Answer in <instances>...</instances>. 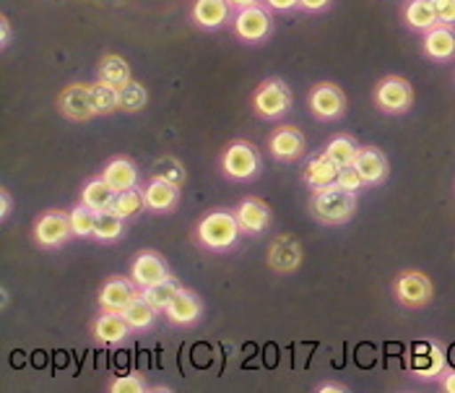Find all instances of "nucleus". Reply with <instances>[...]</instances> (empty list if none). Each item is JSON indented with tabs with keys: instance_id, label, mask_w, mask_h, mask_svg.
<instances>
[{
	"instance_id": "nucleus-1",
	"label": "nucleus",
	"mask_w": 455,
	"mask_h": 393,
	"mask_svg": "<svg viewBox=\"0 0 455 393\" xmlns=\"http://www.w3.org/2000/svg\"><path fill=\"white\" fill-rule=\"evenodd\" d=\"M243 237V227L237 221L235 209H211L196 221L193 240L201 251L206 253H229L237 248Z\"/></svg>"
},
{
	"instance_id": "nucleus-2",
	"label": "nucleus",
	"mask_w": 455,
	"mask_h": 393,
	"mask_svg": "<svg viewBox=\"0 0 455 393\" xmlns=\"http://www.w3.org/2000/svg\"><path fill=\"white\" fill-rule=\"evenodd\" d=\"M307 212L325 227H341L356 214V193L336 182L315 188L307 198Z\"/></svg>"
},
{
	"instance_id": "nucleus-3",
	"label": "nucleus",
	"mask_w": 455,
	"mask_h": 393,
	"mask_svg": "<svg viewBox=\"0 0 455 393\" xmlns=\"http://www.w3.org/2000/svg\"><path fill=\"white\" fill-rule=\"evenodd\" d=\"M219 167L227 180L247 182V180L258 178V172H260V151L255 148V143L243 141V139L227 143L221 151Z\"/></svg>"
},
{
	"instance_id": "nucleus-4",
	"label": "nucleus",
	"mask_w": 455,
	"mask_h": 393,
	"mask_svg": "<svg viewBox=\"0 0 455 393\" xmlns=\"http://www.w3.org/2000/svg\"><path fill=\"white\" fill-rule=\"evenodd\" d=\"M250 105L260 120H281L291 109V89L281 78H266L252 92Z\"/></svg>"
},
{
	"instance_id": "nucleus-5",
	"label": "nucleus",
	"mask_w": 455,
	"mask_h": 393,
	"mask_svg": "<svg viewBox=\"0 0 455 393\" xmlns=\"http://www.w3.org/2000/svg\"><path fill=\"white\" fill-rule=\"evenodd\" d=\"M232 32L245 44H260L274 32V16L266 3L250 5V8H237L232 16Z\"/></svg>"
},
{
	"instance_id": "nucleus-6",
	"label": "nucleus",
	"mask_w": 455,
	"mask_h": 393,
	"mask_svg": "<svg viewBox=\"0 0 455 393\" xmlns=\"http://www.w3.org/2000/svg\"><path fill=\"white\" fill-rule=\"evenodd\" d=\"M390 289H393L395 302H398L401 308H406V310H421V308H427V305L432 302V297H435V286L429 282V277L421 274V271H414V269L395 274Z\"/></svg>"
},
{
	"instance_id": "nucleus-7",
	"label": "nucleus",
	"mask_w": 455,
	"mask_h": 393,
	"mask_svg": "<svg viewBox=\"0 0 455 393\" xmlns=\"http://www.w3.org/2000/svg\"><path fill=\"white\" fill-rule=\"evenodd\" d=\"M372 102L386 115H406L414 105V86L403 76H386L375 84Z\"/></svg>"
},
{
	"instance_id": "nucleus-8",
	"label": "nucleus",
	"mask_w": 455,
	"mask_h": 393,
	"mask_svg": "<svg viewBox=\"0 0 455 393\" xmlns=\"http://www.w3.org/2000/svg\"><path fill=\"white\" fill-rule=\"evenodd\" d=\"M406 370L419 381H440L448 370V357L437 341H419L406 355Z\"/></svg>"
},
{
	"instance_id": "nucleus-9",
	"label": "nucleus",
	"mask_w": 455,
	"mask_h": 393,
	"mask_svg": "<svg viewBox=\"0 0 455 393\" xmlns=\"http://www.w3.org/2000/svg\"><path fill=\"white\" fill-rule=\"evenodd\" d=\"M307 108L320 123H336L347 115V94L336 84L320 81L307 94Z\"/></svg>"
},
{
	"instance_id": "nucleus-10",
	"label": "nucleus",
	"mask_w": 455,
	"mask_h": 393,
	"mask_svg": "<svg viewBox=\"0 0 455 393\" xmlns=\"http://www.w3.org/2000/svg\"><path fill=\"white\" fill-rule=\"evenodd\" d=\"M70 237H73V229H70V216L66 212L50 209L36 216L35 243L42 251H58Z\"/></svg>"
},
{
	"instance_id": "nucleus-11",
	"label": "nucleus",
	"mask_w": 455,
	"mask_h": 393,
	"mask_svg": "<svg viewBox=\"0 0 455 393\" xmlns=\"http://www.w3.org/2000/svg\"><path fill=\"white\" fill-rule=\"evenodd\" d=\"M266 148L281 164H294V162H299L307 154V139H305V133L299 128L281 125L276 131H271Z\"/></svg>"
},
{
	"instance_id": "nucleus-12",
	"label": "nucleus",
	"mask_w": 455,
	"mask_h": 393,
	"mask_svg": "<svg viewBox=\"0 0 455 393\" xmlns=\"http://www.w3.org/2000/svg\"><path fill=\"white\" fill-rule=\"evenodd\" d=\"M58 112L73 123H86L97 117L94 97H92V84H68L58 94Z\"/></svg>"
},
{
	"instance_id": "nucleus-13",
	"label": "nucleus",
	"mask_w": 455,
	"mask_h": 393,
	"mask_svg": "<svg viewBox=\"0 0 455 393\" xmlns=\"http://www.w3.org/2000/svg\"><path fill=\"white\" fill-rule=\"evenodd\" d=\"M302 243L291 235H279L271 240L268 253H266V263L274 274H294L302 266Z\"/></svg>"
},
{
	"instance_id": "nucleus-14",
	"label": "nucleus",
	"mask_w": 455,
	"mask_h": 393,
	"mask_svg": "<svg viewBox=\"0 0 455 393\" xmlns=\"http://www.w3.org/2000/svg\"><path fill=\"white\" fill-rule=\"evenodd\" d=\"M180 188L182 185H175V182L159 178V175H151V180L143 185L146 212H151V214H172L180 206V198H182Z\"/></svg>"
},
{
	"instance_id": "nucleus-15",
	"label": "nucleus",
	"mask_w": 455,
	"mask_h": 393,
	"mask_svg": "<svg viewBox=\"0 0 455 393\" xmlns=\"http://www.w3.org/2000/svg\"><path fill=\"white\" fill-rule=\"evenodd\" d=\"M164 318H167L170 325H175V328H190V325H196V323L204 318V302H201V297L193 289L180 286L175 300L164 310Z\"/></svg>"
},
{
	"instance_id": "nucleus-16",
	"label": "nucleus",
	"mask_w": 455,
	"mask_h": 393,
	"mask_svg": "<svg viewBox=\"0 0 455 393\" xmlns=\"http://www.w3.org/2000/svg\"><path fill=\"white\" fill-rule=\"evenodd\" d=\"M131 333H133V328L123 318V313L100 310V316L92 321V339L100 347H117V344L128 341Z\"/></svg>"
},
{
	"instance_id": "nucleus-17",
	"label": "nucleus",
	"mask_w": 455,
	"mask_h": 393,
	"mask_svg": "<svg viewBox=\"0 0 455 393\" xmlns=\"http://www.w3.org/2000/svg\"><path fill=\"white\" fill-rule=\"evenodd\" d=\"M140 294L139 285L128 277H109L105 285L100 286V294H97V305L100 310H112V313H123L131 300Z\"/></svg>"
},
{
	"instance_id": "nucleus-18",
	"label": "nucleus",
	"mask_w": 455,
	"mask_h": 393,
	"mask_svg": "<svg viewBox=\"0 0 455 393\" xmlns=\"http://www.w3.org/2000/svg\"><path fill=\"white\" fill-rule=\"evenodd\" d=\"M232 11L235 5L229 0H193L190 21L204 32H213L232 21Z\"/></svg>"
},
{
	"instance_id": "nucleus-19",
	"label": "nucleus",
	"mask_w": 455,
	"mask_h": 393,
	"mask_svg": "<svg viewBox=\"0 0 455 393\" xmlns=\"http://www.w3.org/2000/svg\"><path fill=\"white\" fill-rule=\"evenodd\" d=\"M421 52L432 63H451L455 60V27L437 24L421 36Z\"/></svg>"
},
{
	"instance_id": "nucleus-20",
	"label": "nucleus",
	"mask_w": 455,
	"mask_h": 393,
	"mask_svg": "<svg viewBox=\"0 0 455 393\" xmlns=\"http://www.w3.org/2000/svg\"><path fill=\"white\" fill-rule=\"evenodd\" d=\"M170 274V266L167 261L154 251H143L133 258L131 263V279L139 285V289H146V286L156 285V282H164Z\"/></svg>"
},
{
	"instance_id": "nucleus-21",
	"label": "nucleus",
	"mask_w": 455,
	"mask_h": 393,
	"mask_svg": "<svg viewBox=\"0 0 455 393\" xmlns=\"http://www.w3.org/2000/svg\"><path fill=\"white\" fill-rule=\"evenodd\" d=\"M235 214H237V221L243 227V235H250V237H255V235H260V232H266L271 227V209H268V204L255 198V196L243 198L237 204Z\"/></svg>"
},
{
	"instance_id": "nucleus-22",
	"label": "nucleus",
	"mask_w": 455,
	"mask_h": 393,
	"mask_svg": "<svg viewBox=\"0 0 455 393\" xmlns=\"http://www.w3.org/2000/svg\"><path fill=\"white\" fill-rule=\"evenodd\" d=\"M356 172L362 175L367 188H378L387 180V159L386 154L375 146H362L356 159H354Z\"/></svg>"
},
{
	"instance_id": "nucleus-23",
	"label": "nucleus",
	"mask_w": 455,
	"mask_h": 393,
	"mask_svg": "<svg viewBox=\"0 0 455 393\" xmlns=\"http://www.w3.org/2000/svg\"><path fill=\"white\" fill-rule=\"evenodd\" d=\"M102 178L115 188V190H128V188H139V164L131 156H112L100 172Z\"/></svg>"
},
{
	"instance_id": "nucleus-24",
	"label": "nucleus",
	"mask_w": 455,
	"mask_h": 393,
	"mask_svg": "<svg viewBox=\"0 0 455 393\" xmlns=\"http://www.w3.org/2000/svg\"><path fill=\"white\" fill-rule=\"evenodd\" d=\"M339 164L325 154V151H320L315 156H310L307 159V164H305V172H302V180H305V185L310 188V190H315V188H323V185H331V182H336L339 178Z\"/></svg>"
},
{
	"instance_id": "nucleus-25",
	"label": "nucleus",
	"mask_w": 455,
	"mask_h": 393,
	"mask_svg": "<svg viewBox=\"0 0 455 393\" xmlns=\"http://www.w3.org/2000/svg\"><path fill=\"white\" fill-rule=\"evenodd\" d=\"M403 24L411 32H429L432 27H437V11H435V0H406L403 5Z\"/></svg>"
},
{
	"instance_id": "nucleus-26",
	"label": "nucleus",
	"mask_w": 455,
	"mask_h": 393,
	"mask_svg": "<svg viewBox=\"0 0 455 393\" xmlns=\"http://www.w3.org/2000/svg\"><path fill=\"white\" fill-rule=\"evenodd\" d=\"M115 193L117 190L100 175V178H92L81 188V204H86L89 209H94L97 214H102V212H109V206L115 201Z\"/></svg>"
},
{
	"instance_id": "nucleus-27",
	"label": "nucleus",
	"mask_w": 455,
	"mask_h": 393,
	"mask_svg": "<svg viewBox=\"0 0 455 393\" xmlns=\"http://www.w3.org/2000/svg\"><path fill=\"white\" fill-rule=\"evenodd\" d=\"M123 318L128 321V325L133 328V331H151L154 328V323L159 318V310L143 297V294H136L133 300H131V305L123 310Z\"/></svg>"
},
{
	"instance_id": "nucleus-28",
	"label": "nucleus",
	"mask_w": 455,
	"mask_h": 393,
	"mask_svg": "<svg viewBox=\"0 0 455 393\" xmlns=\"http://www.w3.org/2000/svg\"><path fill=\"white\" fill-rule=\"evenodd\" d=\"M97 78H105L115 86H125L133 76H131V66L125 58L115 55V52H107L100 58V66H97Z\"/></svg>"
},
{
	"instance_id": "nucleus-29",
	"label": "nucleus",
	"mask_w": 455,
	"mask_h": 393,
	"mask_svg": "<svg viewBox=\"0 0 455 393\" xmlns=\"http://www.w3.org/2000/svg\"><path fill=\"white\" fill-rule=\"evenodd\" d=\"M92 97H94V109H97L100 117L120 109V86L109 84L105 78H97L92 84Z\"/></svg>"
},
{
	"instance_id": "nucleus-30",
	"label": "nucleus",
	"mask_w": 455,
	"mask_h": 393,
	"mask_svg": "<svg viewBox=\"0 0 455 393\" xmlns=\"http://www.w3.org/2000/svg\"><path fill=\"white\" fill-rule=\"evenodd\" d=\"M112 214H117L120 219H133L140 212H146V204H143V188H128V190H117L115 193V201L109 206Z\"/></svg>"
},
{
	"instance_id": "nucleus-31",
	"label": "nucleus",
	"mask_w": 455,
	"mask_h": 393,
	"mask_svg": "<svg viewBox=\"0 0 455 393\" xmlns=\"http://www.w3.org/2000/svg\"><path fill=\"white\" fill-rule=\"evenodd\" d=\"M359 143H356V139L354 136H347V133H339V136H333L331 141H328V146L323 148L339 167H349V164H354V159H356V154H359Z\"/></svg>"
},
{
	"instance_id": "nucleus-32",
	"label": "nucleus",
	"mask_w": 455,
	"mask_h": 393,
	"mask_svg": "<svg viewBox=\"0 0 455 393\" xmlns=\"http://www.w3.org/2000/svg\"><path fill=\"white\" fill-rule=\"evenodd\" d=\"M180 282H177L175 277H167L164 282H156V285H151V286H146V289H140V294L164 316V310L170 308V302L175 300V294L180 292Z\"/></svg>"
},
{
	"instance_id": "nucleus-33",
	"label": "nucleus",
	"mask_w": 455,
	"mask_h": 393,
	"mask_svg": "<svg viewBox=\"0 0 455 393\" xmlns=\"http://www.w3.org/2000/svg\"><path fill=\"white\" fill-rule=\"evenodd\" d=\"M70 216V229H73V237H81V240H86V237H94V227H97V219L100 214L94 212V209H89L86 204H76L73 209L68 212Z\"/></svg>"
},
{
	"instance_id": "nucleus-34",
	"label": "nucleus",
	"mask_w": 455,
	"mask_h": 393,
	"mask_svg": "<svg viewBox=\"0 0 455 393\" xmlns=\"http://www.w3.org/2000/svg\"><path fill=\"white\" fill-rule=\"evenodd\" d=\"M125 235V219H120L112 212H102L97 219V227H94V240L97 243H115Z\"/></svg>"
},
{
	"instance_id": "nucleus-35",
	"label": "nucleus",
	"mask_w": 455,
	"mask_h": 393,
	"mask_svg": "<svg viewBox=\"0 0 455 393\" xmlns=\"http://www.w3.org/2000/svg\"><path fill=\"white\" fill-rule=\"evenodd\" d=\"M148 105V92H146V86L136 81V78H131L125 86H120V112H140V109Z\"/></svg>"
},
{
	"instance_id": "nucleus-36",
	"label": "nucleus",
	"mask_w": 455,
	"mask_h": 393,
	"mask_svg": "<svg viewBox=\"0 0 455 393\" xmlns=\"http://www.w3.org/2000/svg\"><path fill=\"white\" fill-rule=\"evenodd\" d=\"M154 175L170 180L175 185H182L185 182V167H182V162L175 159V156H162V159L154 162Z\"/></svg>"
},
{
	"instance_id": "nucleus-37",
	"label": "nucleus",
	"mask_w": 455,
	"mask_h": 393,
	"mask_svg": "<svg viewBox=\"0 0 455 393\" xmlns=\"http://www.w3.org/2000/svg\"><path fill=\"white\" fill-rule=\"evenodd\" d=\"M109 391L112 393H143L148 391L146 386V375L143 373H128V375H120L109 383Z\"/></svg>"
},
{
	"instance_id": "nucleus-38",
	"label": "nucleus",
	"mask_w": 455,
	"mask_h": 393,
	"mask_svg": "<svg viewBox=\"0 0 455 393\" xmlns=\"http://www.w3.org/2000/svg\"><path fill=\"white\" fill-rule=\"evenodd\" d=\"M336 185L347 188V190H351V193H359L362 188H367V185H364V180H362V175L356 172V167H354V164H349V167H341V170H339Z\"/></svg>"
},
{
	"instance_id": "nucleus-39",
	"label": "nucleus",
	"mask_w": 455,
	"mask_h": 393,
	"mask_svg": "<svg viewBox=\"0 0 455 393\" xmlns=\"http://www.w3.org/2000/svg\"><path fill=\"white\" fill-rule=\"evenodd\" d=\"M437 21L445 27H455V0H435Z\"/></svg>"
},
{
	"instance_id": "nucleus-40",
	"label": "nucleus",
	"mask_w": 455,
	"mask_h": 393,
	"mask_svg": "<svg viewBox=\"0 0 455 393\" xmlns=\"http://www.w3.org/2000/svg\"><path fill=\"white\" fill-rule=\"evenodd\" d=\"M331 3L333 0H299V11H305V13H323V11L331 8Z\"/></svg>"
},
{
	"instance_id": "nucleus-41",
	"label": "nucleus",
	"mask_w": 455,
	"mask_h": 393,
	"mask_svg": "<svg viewBox=\"0 0 455 393\" xmlns=\"http://www.w3.org/2000/svg\"><path fill=\"white\" fill-rule=\"evenodd\" d=\"M266 5L271 11H279V13H289L294 8H299V0H266Z\"/></svg>"
},
{
	"instance_id": "nucleus-42",
	"label": "nucleus",
	"mask_w": 455,
	"mask_h": 393,
	"mask_svg": "<svg viewBox=\"0 0 455 393\" xmlns=\"http://www.w3.org/2000/svg\"><path fill=\"white\" fill-rule=\"evenodd\" d=\"M440 389L445 393H455V370H445L440 378Z\"/></svg>"
},
{
	"instance_id": "nucleus-43",
	"label": "nucleus",
	"mask_w": 455,
	"mask_h": 393,
	"mask_svg": "<svg viewBox=\"0 0 455 393\" xmlns=\"http://www.w3.org/2000/svg\"><path fill=\"white\" fill-rule=\"evenodd\" d=\"M11 206H13L11 193H8V190H3V193H0V219H3V221L11 216Z\"/></svg>"
},
{
	"instance_id": "nucleus-44",
	"label": "nucleus",
	"mask_w": 455,
	"mask_h": 393,
	"mask_svg": "<svg viewBox=\"0 0 455 393\" xmlns=\"http://www.w3.org/2000/svg\"><path fill=\"white\" fill-rule=\"evenodd\" d=\"M315 391L317 393H347L349 389H347L344 383H333V381H328V383H320Z\"/></svg>"
},
{
	"instance_id": "nucleus-45",
	"label": "nucleus",
	"mask_w": 455,
	"mask_h": 393,
	"mask_svg": "<svg viewBox=\"0 0 455 393\" xmlns=\"http://www.w3.org/2000/svg\"><path fill=\"white\" fill-rule=\"evenodd\" d=\"M0 24H3V35H0V47L5 50V47L11 44V21H8V16H3V19H0Z\"/></svg>"
},
{
	"instance_id": "nucleus-46",
	"label": "nucleus",
	"mask_w": 455,
	"mask_h": 393,
	"mask_svg": "<svg viewBox=\"0 0 455 393\" xmlns=\"http://www.w3.org/2000/svg\"><path fill=\"white\" fill-rule=\"evenodd\" d=\"M235 8H250V5H260V3H266V0H229Z\"/></svg>"
}]
</instances>
